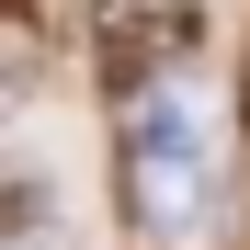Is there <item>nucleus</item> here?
<instances>
[{
	"instance_id": "f257e3e1",
	"label": "nucleus",
	"mask_w": 250,
	"mask_h": 250,
	"mask_svg": "<svg viewBox=\"0 0 250 250\" xmlns=\"http://www.w3.org/2000/svg\"><path fill=\"white\" fill-rule=\"evenodd\" d=\"M205 193H216V137L182 91H137V125H125V216H137L148 250H171Z\"/></svg>"
},
{
	"instance_id": "f03ea898",
	"label": "nucleus",
	"mask_w": 250,
	"mask_h": 250,
	"mask_svg": "<svg viewBox=\"0 0 250 250\" xmlns=\"http://www.w3.org/2000/svg\"><path fill=\"white\" fill-rule=\"evenodd\" d=\"M193 46H205L193 0H91V68H103V91H159Z\"/></svg>"
},
{
	"instance_id": "7ed1b4c3",
	"label": "nucleus",
	"mask_w": 250,
	"mask_h": 250,
	"mask_svg": "<svg viewBox=\"0 0 250 250\" xmlns=\"http://www.w3.org/2000/svg\"><path fill=\"white\" fill-rule=\"evenodd\" d=\"M57 239H80L68 228V182L34 148H0V250H57Z\"/></svg>"
},
{
	"instance_id": "20e7f679",
	"label": "nucleus",
	"mask_w": 250,
	"mask_h": 250,
	"mask_svg": "<svg viewBox=\"0 0 250 250\" xmlns=\"http://www.w3.org/2000/svg\"><path fill=\"white\" fill-rule=\"evenodd\" d=\"M34 68H46V57H34V34H23V23H0V103H23V91H34Z\"/></svg>"
},
{
	"instance_id": "39448f33",
	"label": "nucleus",
	"mask_w": 250,
	"mask_h": 250,
	"mask_svg": "<svg viewBox=\"0 0 250 250\" xmlns=\"http://www.w3.org/2000/svg\"><path fill=\"white\" fill-rule=\"evenodd\" d=\"M239 114H250V68H239Z\"/></svg>"
}]
</instances>
